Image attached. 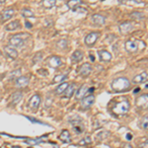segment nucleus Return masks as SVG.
<instances>
[{
    "instance_id": "f257e3e1",
    "label": "nucleus",
    "mask_w": 148,
    "mask_h": 148,
    "mask_svg": "<svg viewBox=\"0 0 148 148\" xmlns=\"http://www.w3.org/2000/svg\"><path fill=\"white\" fill-rule=\"evenodd\" d=\"M130 86V82L125 77H119L113 80L112 82V89L116 92H123L128 90Z\"/></svg>"
},
{
    "instance_id": "f03ea898",
    "label": "nucleus",
    "mask_w": 148,
    "mask_h": 148,
    "mask_svg": "<svg viewBox=\"0 0 148 148\" xmlns=\"http://www.w3.org/2000/svg\"><path fill=\"white\" fill-rule=\"evenodd\" d=\"M30 35L28 34H19L16 36H13L12 38H10L9 40V45L12 47H22L25 42V39L26 38H29Z\"/></svg>"
},
{
    "instance_id": "7ed1b4c3",
    "label": "nucleus",
    "mask_w": 148,
    "mask_h": 148,
    "mask_svg": "<svg viewBox=\"0 0 148 148\" xmlns=\"http://www.w3.org/2000/svg\"><path fill=\"white\" fill-rule=\"evenodd\" d=\"M130 109V103L127 101H123V102H121V103H118V104L114 105V107L113 108V112L116 114H125L128 113Z\"/></svg>"
},
{
    "instance_id": "20e7f679",
    "label": "nucleus",
    "mask_w": 148,
    "mask_h": 148,
    "mask_svg": "<svg viewBox=\"0 0 148 148\" xmlns=\"http://www.w3.org/2000/svg\"><path fill=\"white\" fill-rule=\"evenodd\" d=\"M125 51L132 53V52H136L138 49V42L135 40H126L125 45Z\"/></svg>"
},
{
    "instance_id": "39448f33",
    "label": "nucleus",
    "mask_w": 148,
    "mask_h": 148,
    "mask_svg": "<svg viewBox=\"0 0 148 148\" xmlns=\"http://www.w3.org/2000/svg\"><path fill=\"white\" fill-rule=\"evenodd\" d=\"M136 106L141 110L148 109V94L139 96L136 99Z\"/></svg>"
},
{
    "instance_id": "423d86ee",
    "label": "nucleus",
    "mask_w": 148,
    "mask_h": 148,
    "mask_svg": "<svg viewBox=\"0 0 148 148\" xmlns=\"http://www.w3.org/2000/svg\"><path fill=\"white\" fill-rule=\"evenodd\" d=\"M95 102V96L94 95H89V96H86L85 98L82 99V102H81V107L83 109H88L94 104Z\"/></svg>"
},
{
    "instance_id": "0eeeda50",
    "label": "nucleus",
    "mask_w": 148,
    "mask_h": 148,
    "mask_svg": "<svg viewBox=\"0 0 148 148\" xmlns=\"http://www.w3.org/2000/svg\"><path fill=\"white\" fill-rule=\"evenodd\" d=\"M92 72V66L89 63H83L79 67V74L83 77H87Z\"/></svg>"
},
{
    "instance_id": "6e6552de",
    "label": "nucleus",
    "mask_w": 148,
    "mask_h": 148,
    "mask_svg": "<svg viewBox=\"0 0 148 148\" xmlns=\"http://www.w3.org/2000/svg\"><path fill=\"white\" fill-rule=\"evenodd\" d=\"M47 64L52 68H57L61 65V59L59 56H52L47 59Z\"/></svg>"
},
{
    "instance_id": "1a4fd4ad",
    "label": "nucleus",
    "mask_w": 148,
    "mask_h": 148,
    "mask_svg": "<svg viewBox=\"0 0 148 148\" xmlns=\"http://www.w3.org/2000/svg\"><path fill=\"white\" fill-rule=\"evenodd\" d=\"M98 38H99V34L97 32L90 33L89 35H87V37L85 38V44L87 46H93L95 42H97Z\"/></svg>"
},
{
    "instance_id": "9d476101",
    "label": "nucleus",
    "mask_w": 148,
    "mask_h": 148,
    "mask_svg": "<svg viewBox=\"0 0 148 148\" xmlns=\"http://www.w3.org/2000/svg\"><path fill=\"white\" fill-rule=\"evenodd\" d=\"M14 13H15L14 9H12V8L5 9V10L2 11L1 15H0V19H1L2 22H5V21H7L8 19H10V18L13 17Z\"/></svg>"
},
{
    "instance_id": "9b49d317",
    "label": "nucleus",
    "mask_w": 148,
    "mask_h": 148,
    "mask_svg": "<svg viewBox=\"0 0 148 148\" xmlns=\"http://www.w3.org/2000/svg\"><path fill=\"white\" fill-rule=\"evenodd\" d=\"M147 77H148V72L147 71H143L142 73L138 74V75L133 77L132 82L135 83V84H140L142 82H145L147 80Z\"/></svg>"
},
{
    "instance_id": "f8f14e48",
    "label": "nucleus",
    "mask_w": 148,
    "mask_h": 148,
    "mask_svg": "<svg viewBox=\"0 0 148 148\" xmlns=\"http://www.w3.org/2000/svg\"><path fill=\"white\" fill-rule=\"evenodd\" d=\"M88 91H89V87H88L86 84H83L81 87L79 88V90L76 93V99L77 100H80V99H83V98L86 97L87 95Z\"/></svg>"
},
{
    "instance_id": "ddd939ff",
    "label": "nucleus",
    "mask_w": 148,
    "mask_h": 148,
    "mask_svg": "<svg viewBox=\"0 0 148 148\" xmlns=\"http://www.w3.org/2000/svg\"><path fill=\"white\" fill-rule=\"evenodd\" d=\"M40 104V96L38 94L34 95V96L30 99V102H29L30 108H32V109H38Z\"/></svg>"
},
{
    "instance_id": "4468645a",
    "label": "nucleus",
    "mask_w": 148,
    "mask_h": 148,
    "mask_svg": "<svg viewBox=\"0 0 148 148\" xmlns=\"http://www.w3.org/2000/svg\"><path fill=\"white\" fill-rule=\"evenodd\" d=\"M132 28H133V25L130 22H123V23H121L120 25V27H119L121 34H127V33H130V31L132 30Z\"/></svg>"
},
{
    "instance_id": "2eb2a0df",
    "label": "nucleus",
    "mask_w": 148,
    "mask_h": 148,
    "mask_svg": "<svg viewBox=\"0 0 148 148\" xmlns=\"http://www.w3.org/2000/svg\"><path fill=\"white\" fill-rule=\"evenodd\" d=\"M4 51H5V53L7 54V56H9L12 59H15L18 57V51H16L14 47H12L10 46L4 47Z\"/></svg>"
},
{
    "instance_id": "dca6fc26",
    "label": "nucleus",
    "mask_w": 148,
    "mask_h": 148,
    "mask_svg": "<svg viewBox=\"0 0 148 148\" xmlns=\"http://www.w3.org/2000/svg\"><path fill=\"white\" fill-rule=\"evenodd\" d=\"M105 21H106V18L100 14H95L92 16V22L97 26H103L105 24Z\"/></svg>"
},
{
    "instance_id": "f3484780",
    "label": "nucleus",
    "mask_w": 148,
    "mask_h": 148,
    "mask_svg": "<svg viewBox=\"0 0 148 148\" xmlns=\"http://www.w3.org/2000/svg\"><path fill=\"white\" fill-rule=\"evenodd\" d=\"M29 84V78L25 77V76H20L16 79V86L19 88L26 87Z\"/></svg>"
},
{
    "instance_id": "a211bd4d",
    "label": "nucleus",
    "mask_w": 148,
    "mask_h": 148,
    "mask_svg": "<svg viewBox=\"0 0 148 148\" xmlns=\"http://www.w3.org/2000/svg\"><path fill=\"white\" fill-rule=\"evenodd\" d=\"M98 53H99L100 59H101L102 61H110V60H112V54L110 53L109 51L103 49V51H99Z\"/></svg>"
},
{
    "instance_id": "6ab92c4d",
    "label": "nucleus",
    "mask_w": 148,
    "mask_h": 148,
    "mask_svg": "<svg viewBox=\"0 0 148 148\" xmlns=\"http://www.w3.org/2000/svg\"><path fill=\"white\" fill-rule=\"evenodd\" d=\"M20 21L19 20H15V21H12L8 24V25L5 27V30L6 31H15L17 29L20 28Z\"/></svg>"
},
{
    "instance_id": "aec40b11",
    "label": "nucleus",
    "mask_w": 148,
    "mask_h": 148,
    "mask_svg": "<svg viewBox=\"0 0 148 148\" xmlns=\"http://www.w3.org/2000/svg\"><path fill=\"white\" fill-rule=\"evenodd\" d=\"M71 59H72V61H74V62H80L83 59V52L79 51V49L75 51L72 53V56H71Z\"/></svg>"
},
{
    "instance_id": "412c9836",
    "label": "nucleus",
    "mask_w": 148,
    "mask_h": 148,
    "mask_svg": "<svg viewBox=\"0 0 148 148\" xmlns=\"http://www.w3.org/2000/svg\"><path fill=\"white\" fill-rule=\"evenodd\" d=\"M75 89H76V85L72 83L71 85H68L67 89L65 90V92H64V95H65L66 98H70L73 96L74 92H75Z\"/></svg>"
},
{
    "instance_id": "4be33fe9",
    "label": "nucleus",
    "mask_w": 148,
    "mask_h": 148,
    "mask_svg": "<svg viewBox=\"0 0 148 148\" xmlns=\"http://www.w3.org/2000/svg\"><path fill=\"white\" fill-rule=\"evenodd\" d=\"M61 140L65 143H70L71 142V137H70V133H69L68 130H63L62 132L60 133V136H59Z\"/></svg>"
},
{
    "instance_id": "5701e85b",
    "label": "nucleus",
    "mask_w": 148,
    "mask_h": 148,
    "mask_svg": "<svg viewBox=\"0 0 148 148\" xmlns=\"http://www.w3.org/2000/svg\"><path fill=\"white\" fill-rule=\"evenodd\" d=\"M22 97H23V94H22L21 92H16V93H14V94L12 95V101H11V103H12L13 105L18 104V103L21 101Z\"/></svg>"
},
{
    "instance_id": "b1692460",
    "label": "nucleus",
    "mask_w": 148,
    "mask_h": 148,
    "mask_svg": "<svg viewBox=\"0 0 148 148\" xmlns=\"http://www.w3.org/2000/svg\"><path fill=\"white\" fill-rule=\"evenodd\" d=\"M68 83H66V82H64V83H61L60 85L58 86V87L56 88V93L57 95H61V94H63L64 92H65V90L67 89V87H68Z\"/></svg>"
},
{
    "instance_id": "393cba45",
    "label": "nucleus",
    "mask_w": 148,
    "mask_h": 148,
    "mask_svg": "<svg viewBox=\"0 0 148 148\" xmlns=\"http://www.w3.org/2000/svg\"><path fill=\"white\" fill-rule=\"evenodd\" d=\"M81 3H82V1H80V0H72V1L67 2V6L70 9L75 10V8H77V6H79Z\"/></svg>"
},
{
    "instance_id": "a878e982",
    "label": "nucleus",
    "mask_w": 148,
    "mask_h": 148,
    "mask_svg": "<svg viewBox=\"0 0 148 148\" xmlns=\"http://www.w3.org/2000/svg\"><path fill=\"white\" fill-rule=\"evenodd\" d=\"M56 0H45L44 2H42V5L44 7H46V8L49 9V8H52L53 6H56Z\"/></svg>"
},
{
    "instance_id": "bb28decb",
    "label": "nucleus",
    "mask_w": 148,
    "mask_h": 148,
    "mask_svg": "<svg viewBox=\"0 0 148 148\" xmlns=\"http://www.w3.org/2000/svg\"><path fill=\"white\" fill-rule=\"evenodd\" d=\"M140 126L143 130H148V116H143L140 121Z\"/></svg>"
},
{
    "instance_id": "cd10ccee",
    "label": "nucleus",
    "mask_w": 148,
    "mask_h": 148,
    "mask_svg": "<svg viewBox=\"0 0 148 148\" xmlns=\"http://www.w3.org/2000/svg\"><path fill=\"white\" fill-rule=\"evenodd\" d=\"M130 17L134 20H142V19H144V15L140 12H134V13L130 14Z\"/></svg>"
},
{
    "instance_id": "c85d7f7f",
    "label": "nucleus",
    "mask_w": 148,
    "mask_h": 148,
    "mask_svg": "<svg viewBox=\"0 0 148 148\" xmlns=\"http://www.w3.org/2000/svg\"><path fill=\"white\" fill-rule=\"evenodd\" d=\"M22 15L24 17H33V16H34V12L32 10H30V9H23Z\"/></svg>"
},
{
    "instance_id": "c756f323",
    "label": "nucleus",
    "mask_w": 148,
    "mask_h": 148,
    "mask_svg": "<svg viewBox=\"0 0 148 148\" xmlns=\"http://www.w3.org/2000/svg\"><path fill=\"white\" fill-rule=\"evenodd\" d=\"M56 46H57L58 49H66V47H67V42H66L65 40H58V42H57Z\"/></svg>"
},
{
    "instance_id": "7c9ffc66",
    "label": "nucleus",
    "mask_w": 148,
    "mask_h": 148,
    "mask_svg": "<svg viewBox=\"0 0 148 148\" xmlns=\"http://www.w3.org/2000/svg\"><path fill=\"white\" fill-rule=\"evenodd\" d=\"M66 77H67L66 74H64V75L63 74H61V75H56V76H54V78H53V82H61V81L65 80Z\"/></svg>"
},
{
    "instance_id": "2f4dec72",
    "label": "nucleus",
    "mask_w": 148,
    "mask_h": 148,
    "mask_svg": "<svg viewBox=\"0 0 148 148\" xmlns=\"http://www.w3.org/2000/svg\"><path fill=\"white\" fill-rule=\"evenodd\" d=\"M20 74H21V70H20V69H18V70L12 71V72L10 73V75H9V77H10V78H14V77H17V76L20 77Z\"/></svg>"
},
{
    "instance_id": "473e14b6",
    "label": "nucleus",
    "mask_w": 148,
    "mask_h": 148,
    "mask_svg": "<svg viewBox=\"0 0 148 148\" xmlns=\"http://www.w3.org/2000/svg\"><path fill=\"white\" fill-rule=\"evenodd\" d=\"M80 144L81 145H84V144H88V143H91V138L90 137H85L83 138L82 140H80Z\"/></svg>"
},
{
    "instance_id": "72a5a7b5",
    "label": "nucleus",
    "mask_w": 148,
    "mask_h": 148,
    "mask_svg": "<svg viewBox=\"0 0 148 148\" xmlns=\"http://www.w3.org/2000/svg\"><path fill=\"white\" fill-rule=\"evenodd\" d=\"M74 130L77 133H81L83 131V126L82 125H74Z\"/></svg>"
},
{
    "instance_id": "f704fd0d",
    "label": "nucleus",
    "mask_w": 148,
    "mask_h": 148,
    "mask_svg": "<svg viewBox=\"0 0 148 148\" xmlns=\"http://www.w3.org/2000/svg\"><path fill=\"white\" fill-rule=\"evenodd\" d=\"M27 119H29L32 123H40V125H45L44 123H42V121H37L36 119H33V118H29V116H27Z\"/></svg>"
},
{
    "instance_id": "c9c22d12",
    "label": "nucleus",
    "mask_w": 148,
    "mask_h": 148,
    "mask_svg": "<svg viewBox=\"0 0 148 148\" xmlns=\"http://www.w3.org/2000/svg\"><path fill=\"white\" fill-rule=\"evenodd\" d=\"M139 148H148V141L143 142L142 144L139 145Z\"/></svg>"
},
{
    "instance_id": "e433bc0d",
    "label": "nucleus",
    "mask_w": 148,
    "mask_h": 148,
    "mask_svg": "<svg viewBox=\"0 0 148 148\" xmlns=\"http://www.w3.org/2000/svg\"><path fill=\"white\" fill-rule=\"evenodd\" d=\"M25 24H26V28H28V29H30V28H32V27H33L32 24H31L30 22H28V21H27V22H26Z\"/></svg>"
},
{
    "instance_id": "4c0bfd02",
    "label": "nucleus",
    "mask_w": 148,
    "mask_h": 148,
    "mask_svg": "<svg viewBox=\"0 0 148 148\" xmlns=\"http://www.w3.org/2000/svg\"><path fill=\"white\" fill-rule=\"evenodd\" d=\"M126 139L127 140L132 139V134H131V133H127V134H126Z\"/></svg>"
},
{
    "instance_id": "58836bf2",
    "label": "nucleus",
    "mask_w": 148,
    "mask_h": 148,
    "mask_svg": "<svg viewBox=\"0 0 148 148\" xmlns=\"http://www.w3.org/2000/svg\"><path fill=\"white\" fill-rule=\"evenodd\" d=\"M139 90H140V89H139V88H137V89H135V90H134V91H133V93H134V94H135V93L139 92Z\"/></svg>"
},
{
    "instance_id": "ea45409f",
    "label": "nucleus",
    "mask_w": 148,
    "mask_h": 148,
    "mask_svg": "<svg viewBox=\"0 0 148 148\" xmlns=\"http://www.w3.org/2000/svg\"><path fill=\"white\" fill-rule=\"evenodd\" d=\"M90 58H91V60H92V61H95V58H94V57H93L92 54H91V56H90Z\"/></svg>"
},
{
    "instance_id": "a19ab883",
    "label": "nucleus",
    "mask_w": 148,
    "mask_h": 148,
    "mask_svg": "<svg viewBox=\"0 0 148 148\" xmlns=\"http://www.w3.org/2000/svg\"><path fill=\"white\" fill-rule=\"evenodd\" d=\"M4 3V1H3V0H1V1H0V4H3Z\"/></svg>"
},
{
    "instance_id": "79ce46f5",
    "label": "nucleus",
    "mask_w": 148,
    "mask_h": 148,
    "mask_svg": "<svg viewBox=\"0 0 148 148\" xmlns=\"http://www.w3.org/2000/svg\"><path fill=\"white\" fill-rule=\"evenodd\" d=\"M145 88H148V84H147L146 86H145Z\"/></svg>"
}]
</instances>
